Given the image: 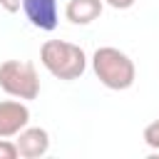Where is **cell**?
Returning <instances> with one entry per match:
<instances>
[{
	"label": "cell",
	"instance_id": "6da1fadb",
	"mask_svg": "<svg viewBox=\"0 0 159 159\" xmlns=\"http://www.w3.org/2000/svg\"><path fill=\"white\" fill-rule=\"evenodd\" d=\"M92 72L107 89H129L137 80V67L127 52L119 47H97L92 55Z\"/></svg>",
	"mask_w": 159,
	"mask_h": 159
},
{
	"label": "cell",
	"instance_id": "277c9868",
	"mask_svg": "<svg viewBox=\"0 0 159 159\" xmlns=\"http://www.w3.org/2000/svg\"><path fill=\"white\" fill-rule=\"evenodd\" d=\"M27 124H30V109L22 99L0 102V137L2 139L17 137V132H22Z\"/></svg>",
	"mask_w": 159,
	"mask_h": 159
},
{
	"label": "cell",
	"instance_id": "8992f818",
	"mask_svg": "<svg viewBox=\"0 0 159 159\" xmlns=\"http://www.w3.org/2000/svg\"><path fill=\"white\" fill-rule=\"evenodd\" d=\"M17 154L25 159H40L47 154L50 149V134L42 127H25L22 132H17Z\"/></svg>",
	"mask_w": 159,
	"mask_h": 159
},
{
	"label": "cell",
	"instance_id": "30bf717a",
	"mask_svg": "<svg viewBox=\"0 0 159 159\" xmlns=\"http://www.w3.org/2000/svg\"><path fill=\"white\" fill-rule=\"evenodd\" d=\"M0 7L7 10V12H17L22 7V0H0Z\"/></svg>",
	"mask_w": 159,
	"mask_h": 159
},
{
	"label": "cell",
	"instance_id": "9c48e42d",
	"mask_svg": "<svg viewBox=\"0 0 159 159\" xmlns=\"http://www.w3.org/2000/svg\"><path fill=\"white\" fill-rule=\"evenodd\" d=\"M17 157H20L17 154V144L0 137V159H17Z\"/></svg>",
	"mask_w": 159,
	"mask_h": 159
},
{
	"label": "cell",
	"instance_id": "5b68a950",
	"mask_svg": "<svg viewBox=\"0 0 159 159\" xmlns=\"http://www.w3.org/2000/svg\"><path fill=\"white\" fill-rule=\"evenodd\" d=\"M22 12L27 22L37 30H55L60 22V7L57 0H22Z\"/></svg>",
	"mask_w": 159,
	"mask_h": 159
},
{
	"label": "cell",
	"instance_id": "8fae6325",
	"mask_svg": "<svg viewBox=\"0 0 159 159\" xmlns=\"http://www.w3.org/2000/svg\"><path fill=\"white\" fill-rule=\"evenodd\" d=\"M109 7H114V10H127V7H132L137 0H104Z\"/></svg>",
	"mask_w": 159,
	"mask_h": 159
},
{
	"label": "cell",
	"instance_id": "7a4b0ae2",
	"mask_svg": "<svg viewBox=\"0 0 159 159\" xmlns=\"http://www.w3.org/2000/svg\"><path fill=\"white\" fill-rule=\"evenodd\" d=\"M40 62L42 67L65 82L80 80L87 70V55L80 45L65 42V40H47L40 47Z\"/></svg>",
	"mask_w": 159,
	"mask_h": 159
},
{
	"label": "cell",
	"instance_id": "3957f363",
	"mask_svg": "<svg viewBox=\"0 0 159 159\" xmlns=\"http://www.w3.org/2000/svg\"><path fill=\"white\" fill-rule=\"evenodd\" d=\"M0 89L15 99H35L40 94V77L27 60H5L0 65Z\"/></svg>",
	"mask_w": 159,
	"mask_h": 159
},
{
	"label": "cell",
	"instance_id": "52a82bcc",
	"mask_svg": "<svg viewBox=\"0 0 159 159\" xmlns=\"http://www.w3.org/2000/svg\"><path fill=\"white\" fill-rule=\"evenodd\" d=\"M104 0H70L65 7V17L72 25H89L102 15Z\"/></svg>",
	"mask_w": 159,
	"mask_h": 159
},
{
	"label": "cell",
	"instance_id": "ba28073f",
	"mask_svg": "<svg viewBox=\"0 0 159 159\" xmlns=\"http://www.w3.org/2000/svg\"><path fill=\"white\" fill-rule=\"evenodd\" d=\"M144 144L154 152H159V119H154L152 124L144 127Z\"/></svg>",
	"mask_w": 159,
	"mask_h": 159
}]
</instances>
